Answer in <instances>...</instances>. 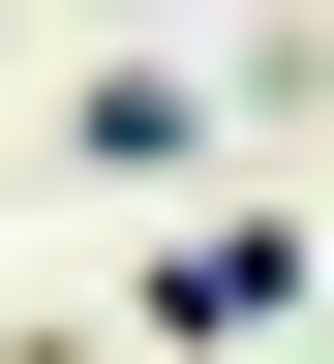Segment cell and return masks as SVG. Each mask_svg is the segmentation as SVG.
Returning <instances> with one entry per match:
<instances>
[{
  "label": "cell",
  "mask_w": 334,
  "mask_h": 364,
  "mask_svg": "<svg viewBox=\"0 0 334 364\" xmlns=\"http://www.w3.org/2000/svg\"><path fill=\"white\" fill-rule=\"evenodd\" d=\"M213 122H244V91H182V61H91V91H61L91 182H213Z\"/></svg>",
  "instance_id": "cell-1"
}]
</instances>
